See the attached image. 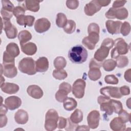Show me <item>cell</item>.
Masks as SVG:
<instances>
[{
    "label": "cell",
    "mask_w": 131,
    "mask_h": 131,
    "mask_svg": "<svg viewBox=\"0 0 131 131\" xmlns=\"http://www.w3.org/2000/svg\"><path fill=\"white\" fill-rule=\"evenodd\" d=\"M115 48L111 51V57L116 59L121 55H124L128 52V46L124 39L122 38H118L115 40Z\"/></svg>",
    "instance_id": "obj_4"
},
{
    "label": "cell",
    "mask_w": 131,
    "mask_h": 131,
    "mask_svg": "<svg viewBox=\"0 0 131 131\" xmlns=\"http://www.w3.org/2000/svg\"><path fill=\"white\" fill-rule=\"evenodd\" d=\"M97 101L100 105V110L101 111L105 112L108 115H112L114 112L110 98L104 96H100L98 97Z\"/></svg>",
    "instance_id": "obj_7"
},
{
    "label": "cell",
    "mask_w": 131,
    "mask_h": 131,
    "mask_svg": "<svg viewBox=\"0 0 131 131\" xmlns=\"http://www.w3.org/2000/svg\"><path fill=\"white\" fill-rule=\"evenodd\" d=\"M1 127H3L6 126L7 123V118L5 115H1Z\"/></svg>",
    "instance_id": "obj_55"
},
{
    "label": "cell",
    "mask_w": 131,
    "mask_h": 131,
    "mask_svg": "<svg viewBox=\"0 0 131 131\" xmlns=\"http://www.w3.org/2000/svg\"><path fill=\"white\" fill-rule=\"evenodd\" d=\"M114 44V41L113 39L110 38H105L102 42L101 43L102 45L105 46L109 48L110 49L112 48Z\"/></svg>",
    "instance_id": "obj_48"
},
{
    "label": "cell",
    "mask_w": 131,
    "mask_h": 131,
    "mask_svg": "<svg viewBox=\"0 0 131 131\" xmlns=\"http://www.w3.org/2000/svg\"><path fill=\"white\" fill-rule=\"evenodd\" d=\"M126 3V1H115L113 2L112 8H114L115 9L120 8L121 7H123Z\"/></svg>",
    "instance_id": "obj_53"
},
{
    "label": "cell",
    "mask_w": 131,
    "mask_h": 131,
    "mask_svg": "<svg viewBox=\"0 0 131 131\" xmlns=\"http://www.w3.org/2000/svg\"><path fill=\"white\" fill-rule=\"evenodd\" d=\"M18 69L23 73L29 75H34L36 72L35 61L31 57L24 58L19 62Z\"/></svg>",
    "instance_id": "obj_3"
},
{
    "label": "cell",
    "mask_w": 131,
    "mask_h": 131,
    "mask_svg": "<svg viewBox=\"0 0 131 131\" xmlns=\"http://www.w3.org/2000/svg\"><path fill=\"white\" fill-rule=\"evenodd\" d=\"M100 113L97 110L91 111L87 116V122L90 128L95 129L99 125L100 120Z\"/></svg>",
    "instance_id": "obj_11"
},
{
    "label": "cell",
    "mask_w": 131,
    "mask_h": 131,
    "mask_svg": "<svg viewBox=\"0 0 131 131\" xmlns=\"http://www.w3.org/2000/svg\"><path fill=\"white\" fill-rule=\"evenodd\" d=\"M1 14L2 15V18L4 20H10L13 15V12L5 10L3 8L1 9Z\"/></svg>",
    "instance_id": "obj_45"
},
{
    "label": "cell",
    "mask_w": 131,
    "mask_h": 131,
    "mask_svg": "<svg viewBox=\"0 0 131 131\" xmlns=\"http://www.w3.org/2000/svg\"><path fill=\"white\" fill-rule=\"evenodd\" d=\"M99 26L96 23H92L89 24L88 28L89 35L84 37L82 42L88 49L94 50L96 43L99 40Z\"/></svg>",
    "instance_id": "obj_1"
},
{
    "label": "cell",
    "mask_w": 131,
    "mask_h": 131,
    "mask_svg": "<svg viewBox=\"0 0 131 131\" xmlns=\"http://www.w3.org/2000/svg\"><path fill=\"white\" fill-rule=\"evenodd\" d=\"M8 108L6 105L4 104H1V111H0V115H5L7 112Z\"/></svg>",
    "instance_id": "obj_59"
},
{
    "label": "cell",
    "mask_w": 131,
    "mask_h": 131,
    "mask_svg": "<svg viewBox=\"0 0 131 131\" xmlns=\"http://www.w3.org/2000/svg\"><path fill=\"white\" fill-rule=\"evenodd\" d=\"M88 76L90 80L96 81L101 76V73L99 68H93L90 69L88 72Z\"/></svg>",
    "instance_id": "obj_29"
},
{
    "label": "cell",
    "mask_w": 131,
    "mask_h": 131,
    "mask_svg": "<svg viewBox=\"0 0 131 131\" xmlns=\"http://www.w3.org/2000/svg\"><path fill=\"white\" fill-rule=\"evenodd\" d=\"M110 128L114 131L125 130L126 125L123 123L119 117L114 118L110 123Z\"/></svg>",
    "instance_id": "obj_23"
},
{
    "label": "cell",
    "mask_w": 131,
    "mask_h": 131,
    "mask_svg": "<svg viewBox=\"0 0 131 131\" xmlns=\"http://www.w3.org/2000/svg\"><path fill=\"white\" fill-rule=\"evenodd\" d=\"M29 119L28 113L22 109L18 110L15 114L14 119L15 122L19 124H26Z\"/></svg>",
    "instance_id": "obj_21"
},
{
    "label": "cell",
    "mask_w": 131,
    "mask_h": 131,
    "mask_svg": "<svg viewBox=\"0 0 131 131\" xmlns=\"http://www.w3.org/2000/svg\"><path fill=\"white\" fill-rule=\"evenodd\" d=\"M63 102L64 108L68 111L73 110L77 105V101L72 97H67Z\"/></svg>",
    "instance_id": "obj_26"
},
{
    "label": "cell",
    "mask_w": 131,
    "mask_h": 131,
    "mask_svg": "<svg viewBox=\"0 0 131 131\" xmlns=\"http://www.w3.org/2000/svg\"><path fill=\"white\" fill-rule=\"evenodd\" d=\"M53 63L56 69H63L67 65V61L63 57L58 56L54 59Z\"/></svg>",
    "instance_id": "obj_32"
},
{
    "label": "cell",
    "mask_w": 131,
    "mask_h": 131,
    "mask_svg": "<svg viewBox=\"0 0 131 131\" xmlns=\"http://www.w3.org/2000/svg\"><path fill=\"white\" fill-rule=\"evenodd\" d=\"M130 98H129V99L126 101V105L128 106L129 108H130Z\"/></svg>",
    "instance_id": "obj_60"
},
{
    "label": "cell",
    "mask_w": 131,
    "mask_h": 131,
    "mask_svg": "<svg viewBox=\"0 0 131 131\" xmlns=\"http://www.w3.org/2000/svg\"><path fill=\"white\" fill-rule=\"evenodd\" d=\"M111 104L113 109V112L116 114H119L122 110V104L120 101L111 99Z\"/></svg>",
    "instance_id": "obj_38"
},
{
    "label": "cell",
    "mask_w": 131,
    "mask_h": 131,
    "mask_svg": "<svg viewBox=\"0 0 131 131\" xmlns=\"http://www.w3.org/2000/svg\"><path fill=\"white\" fill-rule=\"evenodd\" d=\"M104 80L105 83L111 84H117L119 82L118 79L114 75H108L105 76Z\"/></svg>",
    "instance_id": "obj_43"
},
{
    "label": "cell",
    "mask_w": 131,
    "mask_h": 131,
    "mask_svg": "<svg viewBox=\"0 0 131 131\" xmlns=\"http://www.w3.org/2000/svg\"><path fill=\"white\" fill-rule=\"evenodd\" d=\"M67 7L72 10L76 9L79 6V1L77 0H68L66 1Z\"/></svg>",
    "instance_id": "obj_46"
},
{
    "label": "cell",
    "mask_w": 131,
    "mask_h": 131,
    "mask_svg": "<svg viewBox=\"0 0 131 131\" xmlns=\"http://www.w3.org/2000/svg\"><path fill=\"white\" fill-rule=\"evenodd\" d=\"M70 119L75 124L80 123L83 120V113L82 111L79 109L75 110L71 114Z\"/></svg>",
    "instance_id": "obj_28"
},
{
    "label": "cell",
    "mask_w": 131,
    "mask_h": 131,
    "mask_svg": "<svg viewBox=\"0 0 131 131\" xmlns=\"http://www.w3.org/2000/svg\"><path fill=\"white\" fill-rule=\"evenodd\" d=\"M27 92L29 96L34 99H40L43 94L42 89L37 85H29L27 88Z\"/></svg>",
    "instance_id": "obj_17"
},
{
    "label": "cell",
    "mask_w": 131,
    "mask_h": 131,
    "mask_svg": "<svg viewBox=\"0 0 131 131\" xmlns=\"http://www.w3.org/2000/svg\"><path fill=\"white\" fill-rule=\"evenodd\" d=\"M58 123L57 127L59 129H62L66 127L67 124V119H66L62 117H59Z\"/></svg>",
    "instance_id": "obj_47"
},
{
    "label": "cell",
    "mask_w": 131,
    "mask_h": 131,
    "mask_svg": "<svg viewBox=\"0 0 131 131\" xmlns=\"http://www.w3.org/2000/svg\"><path fill=\"white\" fill-rule=\"evenodd\" d=\"M102 64L101 62H99L95 60L94 58L91 59L90 63H89V69L93 68H100L101 67Z\"/></svg>",
    "instance_id": "obj_49"
},
{
    "label": "cell",
    "mask_w": 131,
    "mask_h": 131,
    "mask_svg": "<svg viewBox=\"0 0 131 131\" xmlns=\"http://www.w3.org/2000/svg\"><path fill=\"white\" fill-rule=\"evenodd\" d=\"M51 27V23L46 18L38 19L35 23L34 29L36 32L42 33L48 31Z\"/></svg>",
    "instance_id": "obj_10"
},
{
    "label": "cell",
    "mask_w": 131,
    "mask_h": 131,
    "mask_svg": "<svg viewBox=\"0 0 131 131\" xmlns=\"http://www.w3.org/2000/svg\"><path fill=\"white\" fill-rule=\"evenodd\" d=\"M19 86L13 83L6 82L1 85V90L8 94H13L16 93L19 90Z\"/></svg>",
    "instance_id": "obj_19"
},
{
    "label": "cell",
    "mask_w": 131,
    "mask_h": 131,
    "mask_svg": "<svg viewBox=\"0 0 131 131\" xmlns=\"http://www.w3.org/2000/svg\"><path fill=\"white\" fill-rule=\"evenodd\" d=\"M97 3L101 7H105L108 6L111 2V1H105V0H97Z\"/></svg>",
    "instance_id": "obj_57"
},
{
    "label": "cell",
    "mask_w": 131,
    "mask_h": 131,
    "mask_svg": "<svg viewBox=\"0 0 131 131\" xmlns=\"http://www.w3.org/2000/svg\"><path fill=\"white\" fill-rule=\"evenodd\" d=\"M20 46L22 52L27 55H33L37 52V46L33 42H29L25 44L20 45Z\"/></svg>",
    "instance_id": "obj_22"
},
{
    "label": "cell",
    "mask_w": 131,
    "mask_h": 131,
    "mask_svg": "<svg viewBox=\"0 0 131 131\" xmlns=\"http://www.w3.org/2000/svg\"><path fill=\"white\" fill-rule=\"evenodd\" d=\"M130 75H131V69H129L127 70H126L124 73V77L125 80H126L128 82H130Z\"/></svg>",
    "instance_id": "obj_56"
},
{
    "label": "cell",
    "mask_w": 131,
    "mask_h": 131,
    "mask_svg": "<svg viewBox=\"0 0 131 131\" xmlns=\"http://www.w3.org/2000/svg\"><path fill=\"white\" fill-rule=\"evenodd\" d=\"M59 89H62L64 91H66V92H67L68 93H70L72 90V88H71V85L67 82H62L61 83L59 86Z\"/></svg>",
    "instance_id": "obj_51"
},
{
    "label": "cell",
    "mask_w": 131,
    "mask_h": 131,
    "mask_svg": "<svg viewBox=\"0 0 131 131\" xmlns=\"http://www.w3.org/2000/svg\"><path fill=\"white\" fill-rule=\"evenodd\" d=\"M68 21L66 15L62 13H59L57 14L56 19V25L59 28H63Z\"/></svg>",
    "instance_id": "obj_33"
},
{
    "label": "cell",
    "mask_w": 131,
    "mask_h": 131,
    "mask_svg": "<svg viewBox=\"0 0 131 131\" xmlns=\"http://www.w3.org/2000/svg\"><path fill=\"white\" fill-rule=\"evenodd\" d=\"M100 92L104 96L107 97H112L114 98L120 99L122 97L121 94L119 89L118 87L106 86L100 89Z\"/></svg>",
    "instance_id": "obj_9"
},
{
    "label": "cell",
    "mask_w": 131,
    "mask_h": 131,
    "mask_svg": "<svg viewBox=\"0 0 131 131\" xmlns=\"http://www.w3.org/2000/svg\"><path fill=\"white\" fill-rule=\"evenodd\" d=\"M4 74L5 76L12 78L15 77L17 74V70L15 66V64H1V75Z\"/></svg>",
    "instance_id": "obj_12"
},
{
    "label": "cell",
    "mask_w": 131,
    "mask_h": 131,
    "mask_svg": "<svg viewBox=\"0 0 131 131\" xmlns=\"http://www.w3.org/2000/svg\"><path fill=\"white\" fill-rule=\"evenodd\" d=\"M121 21H113L108 20L105 23V26L108 32L111 34H117L120 33L122 25Z\"/></svg>",
    "instance_id": "obj_15"
},
{
    "label": "cell",
    "mask_w": 131,
    "mask_h": 131,
    "mask_svg": "<svg viewBox=\"0 0 131 131\" xmlns=\"http://www.w3.org/2000/svg\"><path fill=\"white\" fill-rule=\"evenodd\" d=\"M119 91L122 96L128 95L130 94V89L126 85H124L119 88Z\"/></svg>",
    "instance_id": "obj_54"
},
{
    "label": "cell",
    "mask_w": 131,
    "mask_h": 131,
    "mask_svg": "<svg viewBox=\"0 0 131 131\" xmlns=\"http://www.w3.org/2000/svg\"><path fill=\"white\" fill-rule=\"evenodd\" d=\"M101 7L96 1H92L86 4L84 8L85 14L88 16H93L101 9Z\"/></svg>",
    "instance_id": "obj_14"
},
{
    "label": "cell",
    "mask_w": 131,
    "mask_h": 131,
    "mask_svg": "<svg viewBox=\"0 0 131 131\" xmlns=\"http://www.w3.org/2000/svg\"><path fill=\"white\" fill-rule=\"evenodd\" d=\"M49 61L46 57H39L35 61V69L38 72H46L49 68Z\"/></svg>",
    "instance_id": "obj_18"
},
{
    "label": "cell",
    "mask_w": 131,
    "mask_h": 131,
    "mask_svg": "<svg viewBox=\"0 0 131 131\" xmlns=\"http://www.w3.org/2000/svg\"><path fill=\"white\" fill-rule=\"evenodd\" d=\"M3 29L5 31L7 37L9 39L16 38L17 35V29L10 21V20H4L1 18Z\"/></svg>",
    "instance_id": "obj_8"
},
{
    "label": "cell",
    "mask_w": 131,
    "mask_h": 131,
    "mask_svg": "<svg viewBox=\"0 0 131 131\" xmlns=\"http://www.w3.org/2000/svg\"><path fill=\"white\" fill-rule=\"evenodd\" d=\"M15 64V58L9 54L6 51L3 54V64Z\"/></svg>",
    "instance_id": "obj_39"
},
{
    "label": "cell",
    "mask_w": 131,
    "mask_h": 131,
    "mask_svg": "<svg viewBox=\"0 0 131 131\" xmlns=\"http://www.w3.org/2000/svg\"><path fill=\"white\" fill-rule=\"evenodd\" d=\"M25 4L24 5V6L26 10L34 12H37L39 10V3L40 2V1L27 0L25 1Z\"/></svg>",
    "instance_id": "obj_24"
},
{
    "label": "cell",
    "mask_w": 131,
    "mask_h": 131,
    "mask_svg": "<svg viewBox=\"0 0 131 131\" xmlns=\"http://www.w3.org/2000/svg\"><path fill=\"white\" fill-rule=\"evenodd\" d=\"M7 52L13 57H16L19 54L20 51L17 45L14 42H10L6 47Z\"/></svg>",
    "instance_id": "obj_25"
},
{
    "label": "cell",
    "mask_w": 131,
    "mask_h": 131,
    "mask_svg": "<svg viewBox=\"0 0 131 131\" xmlns=\"http://www.w3.org/2000/svg\"><path fill=\"white\" fill-rule=\"evenodd\" d=\"M128 15V12L127 10L123 7L120 8L118 9H115V18L120 19L123 20L126 19Z\"/></svg>",
    "instance_id": "obj_30"
},
{
    "label": "cell",
    "mask_w": 131,
    "mask_h": 131,
    "mask_svg": "<svg viewBox=\"0 0 131 131\" xmlns=\"http://www.w3.org/2000/svg\"><path fill=\"white\" fill-rule=\"evenodd\" d=\"M76 29V23L73 20H68L66 26L63 27L64 31L67 34H72Z\"/></svg>",
    "instance_id": "obj_35"
},
{
    "label": "cell",
    "mask_w": 131,
    "mask_h": 131,
    "mask_svg": "<svg viewBox=\"0 0 131 131\" xmlns=\"http://www.w3.org/2000/svg\"><path fill=\"white\" fill-rule=\"evenodd\" d=\"M88 51L81 45H76L72 47L68 53L69 59L74 63L80 64L84 62L88 58Z\"/></svg>",
    "instance_id": "obj_2"
},
{
    "label": "cell",
    "mask_w": 131,
    "mask_h": 131,
    "mask_svg": "<svg viewBox=\"0 0 131 131\" xmlns=\"http://www.w3.org/2000/svg\"><path fill=\"white\" fill-rule=\"evenodd\" d=\"M90 128L89 126L87 125H79L77 126L75 130H89Z\"/></svg>",
    "instance_id": "obj_58"
},
{
    "label": "cell",
    "mask_w": 131,
    "mask_h": 131,
    "mask_svg": "<svg viewBox=\"0 0 131 131\" xmlns=\"http://www.w3.org/2000/svg\"><path fill=\"white\" fill-rule=\"evenodd\" d=\"M110 49L107 47L101 45L100 47L95 52L94 58L99 62L103 61L108 55Z\"/></svg>",
    "instance_id": "obj_16"
},
{
    "label": "cell",
    "mask_w": 131,
    "mask_h": 131,
    "mask_svg": "<svg viewBox=\"0 0 131 131\" xmlns=\"http://www.w3.org/2000/svg\"><path fill=\"white\" fill-rule=\"evenodd\" d=\"M5 104L10 110H14L18 108L21 104V100L17 96H12L6 98Z\"/></svg>",
    "instance_id": "obj_13"
},
{
    "label": "cell",
    "mask_w": 131,
    "mask_h": 131,
    "mask_svg": "<svg viewBox=\"0 0 131 131\" xmlns=\"http://www.w3.org/2000/svg\"><path fill=\"white\" fill-rule=\"evenodd\" d=\"M68 94L69 93L66 91L62 89H59L55 94V99L59 102H63L68 97Z\"/></svg>",
    "instance_id": "obj_37"
},
{
    "label": "cell",
    "mask_w": 131,
    "mask_h": 131,
    "mask_svg": "<svg viewBox=\"0 0 131 131\" xmlns=\"http://www.w3.org/2000/svg\"><path fill=\"white\" fill-rule=\"evenodd\" d=\"M130 31V24L127 22L124 21L123 24H122L120 32L123 36H127L128 35Z\"/></svg>",
    "instance_id": "obj_40"
},
{
    "label": "cell",
    "mask_w": 131,
    "mask_h": 131,
    "mask_svg": "<svg viewBox=\"0 0 131 131\" xmlns=\"http://www.w3.org/2000/svg\"><path fill=\"white\" fill-rule=\"evenodd\" d=\"M115 8L112 7L110 8L109 10L105 13V17L108 19H115Z\"/></svg>",
    "instance_id": "obj_52"
},
{
    "label": "cell",
    "mask_w": 131,
    "mask_h": 131,
    "mask_svg": "<svg viewBox=\"0 0 131 131\" xmlns=\"http://www.w3.org/2000/svg\"><path fill=\"white\" fill-rule=\"evenodd\" d=\"M58 114L55 110H49L46 114L45 128L48 131L55 130L58 126Z\"/></svg>",
    "instance_id": "obj_5"
},
{
    "label": "cell",
    "mask_w": 131,
    "mask_h": 131,
    "mask_svg": "<svg viewBox=\"0 0 131 131\" xmlns=\"http://www.w3.org/2000/svg\"><path fill=\"white\" fill-rule=\"evenodd\" d=\"M85 86L86 83L82 79H78L74 82L72 91L76 98L80 99L84 96Z\"/></svg>",
    "instance_id": "obj_6"
},
{
    "label": "cell",
    "mask_w": 131,
    "mask_h": 131,
    "mask_svg": "<svg viewBox=\"0 0 131 131\" xmlns=\"http://www.w3.org/2000/svg\"><path fill=\"white\" fill-rule=\"evenodd\" d=\"M116 59V66L119 68H124L128 63V59L126 56H119Z\"/></svg>",
    "instance_id": "obj_36"
},
{
    "label": "cell",
    "mask_w": 131,
    "mask_h": 131,
    "mask_svg": "<svg viewBox=\"0 0 131 131\" xmlns=\"http://www.w3.org/2000/svg\"><path fill=\"white\" fill-rule=\"evenodd\" d=\"M102 67L104 69V70L105 71L110 72L115 69V68L116 67V62L115 60L112 59H108L107 60H105L103 64H102Z\"/></svg>",
    "instance_id": "obj_31"
},
{
    "label": "cell",
    "mask_w": 131,
    "mask_h": 131,
    "mask_svg": "<svg viewBox=\"0 0 131 131\" xmlns=\"http://www.w3.org/2000/svg\"><path fill=\"white\" fill-rule=\"evenodd\" d=\"M35 20V17L32 15H22L16 18L17 24L20 26L31 27Z\"/></svg>",
    "instance_id": "obj_20"
},
{
    "label": "cell",
    "mask_w": 131,
    "mask_h": 131,
    "mask_svg": "<svg viewBox=\"0 0 131 131\" xmlns=\"http://www.w3.org/2000/svg\"><path fill=\"white\" fill-rule=\"evenodd\" d=\"M76 124H75L73 123L70 119V118L67 119V125L65 127V129L66 130H75L76 128L75 127H77V125H76Z\"/></svg>",
    "instance_id": "obj_50"
},
{
    "label": "cell",
    "mask_w": 131,
    "mask_h": 131,
    "mask_svg": "<svg viewBox=\"0 0 131 131\" xmlns=\"http://www.w3.org/2000/svg\"><path fill=\"white\" fill-rule=\"evenodd\" d=\"M32 38L31 33L27 30H23L19 32L18 35V39L20 45L25 44Z\"/></svg>",
    "instance_id": "obj_27"
},
{
    "label": "cell",
    "mask_w": 131,
    "mask_h": 131,
    "mask_svg": "<svg viewBox=\"0 0 131 131\" xmlns=\"http://www.w3.org/2000/svg\"><path fill=\"white\" fill-rule=\"evenodd\" d=\"M118 117L123 123H125L127 122L130 121V115L125 110H122L118 114Z\"/></svg>",
    "instance_id": "obj_41"
},
{
    "label": "cell",
    "mask_w": 131,
    "mask_h": 131,
    "mask_svg": "<svg viewBox=\"0 0 131 131\" xmlns=\"http://www.w3.org/2000/svg\"><path fill=\"white\" fill-rule=\"evenodd\" d=\"M26 10V9L24 5L23 6H16L14 8L13 10V15L16 17V18H17L20 15H24L25 13Z\"/></svg>",
    "instance_id": "obj_42"
},
{
    "label": "cell",
    "mask_w": 131,
    "mask_h": 131,
    "mask_svg": "<svg viewBox=\"0 0 131 131\" xmlns=\"http://www.w3.org/2000/svg\"><path fill=\"white\" fill-rule=\"evenodd\" d=\"M53 76L58 80H63L68 76L67 72L63 69H56L53 71Z\"/></svg>",
    "instance_id": "obj_34"
},
{
    "label": "cell",
    "mask_w": 131,
    "mask_h": 131,
    "mask_svg": "<svg viewBox=\"0 0 131 131\" xmlns=\"http://www.w3.org/2000/svg\"><path fill=\"white\" fill-rule=\"evenodd\" d=\"M2 4L3 9L6 10H8L9 11H11V12L13 11V10L15 7L13 4L10 1L2 0Z\"/></svg>",
    "instance_id": "obj_44"
}]
</instances>
